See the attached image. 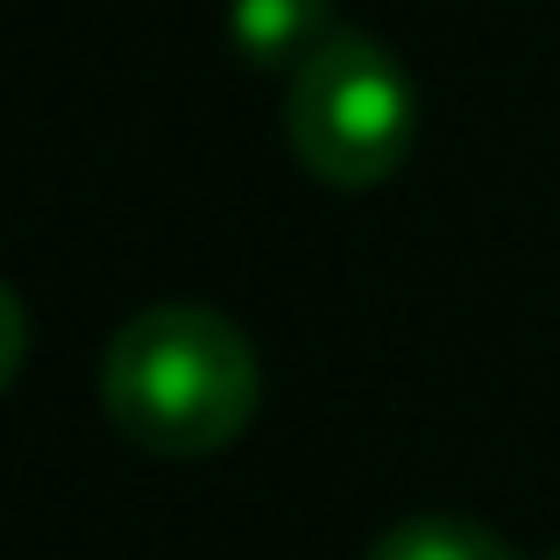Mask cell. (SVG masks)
Segmentation results:
<instances>
[{
	"label": "cell",
	"mask_w": 560,
	"mask_h": 560,
	"mask_svg": "<svg viewBox=\"0 0 560 560\" xmlns=\"http://www.w3.org/2000/svg\"><path fill=\"white\" fill-rule=\"evenodd\" d=\"M547 560H560V547H553V553H547Z\"/></svg>",
	"instance_id": "5b68a950"
},
{
	"label": "cell",
	"mask_w": 560,
	"mask_h": 560,
	"mask_svg": "<svg viewBox=\"0 0 560 560\" xmlns=\"http://www.w3.org/2000/svg\"><path fill=\"white\" fill-rule=\"evenodd\" d=\"M370 560H518V547L462 511H419V518H397L370 547Z\"/></svg>",
	"instance_id": "277c9868"
},
{
	"label": "cell",
	"mask_w": 560,
	"mask_h": 560,
	"mask_svg": "<svg viewBox=\"0 0 560 560\" xmlns=\"http://www.w3.org/2000/svg\"><path fill=\"white\" fill-rule=\"evenodd\" d=\"M256 348L213 305H150L100 355V405L114 433L156 462L220 454L256 419Z\"/></svg>",
	"instance_id": "6da1fadb"
},
{
	"label": "cell",
	"mask_w": 560,
	"mask_h": 560,
	"mask_svg": "<svg viewBox=\"0 0 560 560\" xmlns=\"http://www.w3.org/2000/svg\"><path fill=\"white\" fill-rule=\"evenodd\" d=\"M334 36H341L334 0H234L228 8V43L242 50V65L284 71V79L313 65Z\"/></svg>",
	"instance_id": "3957f363"
},
{
	"label": "cell",
	"mask_w": 560,
	"mask_h": 560,
	"mask_svg": "<svg viewBox=\"0 0 560 560\" xmlns=\"http://www.w3.org/2000/svg\"><path fill=\"white\" fill-rule=\"evenodd\" d=\"M419 136V93L405 65L362 28H341L313 65L284 79V142L319 185L370 191L397 178Z\"/></svg>",
	"instance_id": "7a4b0ae2"
}]
</instances>
